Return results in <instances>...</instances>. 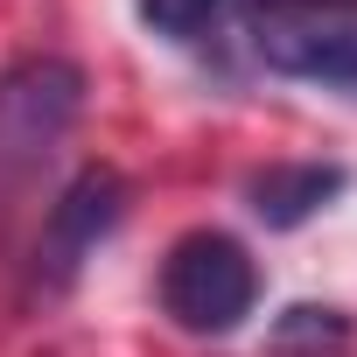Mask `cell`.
I'll return each instance as SVG.
<instances>
[{
	"label": "cell",
	"instance_id": "7a4b0ae2",
	"mask_svg": "<svg viewBox=\"0 0 357 357\" xmlns=\"http://www.w3.org/2000/svg\"><path fill=\"white\" fill-rule=\"evenodd\" d=\"M252 50L280 77L357 91V0H266L252 15Z\"/></svg>",
	"mask_w": 357,
	"mask_h": 357
},
{
	"label": "cell",
	"instance_id": "277c9868",
	"mask_svg": "<svg viewBox=\"0 0 357 357\" xmlns=\"http://www.w3.org/2000/svg\"><path fill=\"white\" fill-rule=\"evenodd\" d=\"M119 211H126V183L112 168H84L77 183L56 197V211L43 218V245H36V280L43 287H63L91 252H98V238L119 225Z\"/></svg>",
	"mask_w": 357,
	"mask_h": 357
},
{
	"label": "cell",
	"instance_id": "3957f363",
	"mask_svg": "<svg viewBox=\"0 0 357 357\" xmlns=\"http://www.w3.org/2000/svg\"><path fill=\"white\" fill-rule=\"evenodd\" d=\"M84 105V77L63 56H22L0 77V190L29 183V175L56 154Z\"/></svg>",
	"mask_w": 357,
	"mask_h": 357
},
{
	"label": "cell",
	"instance_id": "5b68a950",
	"mask_svg": "<svg viewBox=\"0 0 357 357\" xmlns=\"http://www.w3.org/2000/svg\"><path fill=\"white\" fill-rule=\"evenodd\" d=\"M343 190V168H322V161H273L266 175H252V211L273 225V231H287V225H301V218H315L329 197Z\"/></svg>",
	"mask_w": 357,
	"mask_h": 357
},
{
	"label": "cell",
	"instance_id": "8992f818",
	"mask_svg": "<svg viewBox=\"0 0 357 357\" xmlns=\"http://www.w3.org/2000/svg\"><path fill=\"white\" fill-rule=\"evenodd\" d=\"M140 8V22L154 29V36H168V43H197L204 29H218L238 0H133Z\"/></svg>",
	"mask_w": 357,
	"mask_h": 357
},
{
	"label": "cell",
	"instance_id": "6da1fadb",
	"mask_svg": "<svg viewBox=\"0 0 357 357\" xmlns=\"http://www.w3.org/2000/svg\"><path fill=\"white\" fill-rule=\"evenodd\" d=\"M259 301V266L238 238L225 231H183L161 259V308L190 336H225L252 315Z\"/></svg>",
	"mask_w": 357,
	"mask_h": 357
}]
</instances>
